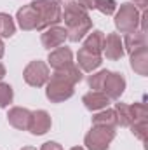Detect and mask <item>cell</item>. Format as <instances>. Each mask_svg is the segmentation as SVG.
Returning <instances> with one entry per match:
<instances>
[{
    "label": "cell",
    "mask_w": 148,
    "mask_h": 150,
    "mask_svg": "<svg viewBox=\"0 0 148 150\" xmlns=\"http://www.w3.org/2000/svg\"><path fill=\"white\" fill-rule=\"evenodd\" d=\"M82 80V70L75 65H70L63 70H54L52 77L47 80L45 94L52 103H61L73 96V87Z\"/></svg>",
    "instance_id": "cell-1"
},
{
    "label": "cell",
    "mask_w": 148,
    "mask_h": 150,
    "mask_svg": "<svg viewBox=\"0 0 148 150\" xmlns=\"http://www.w3.org/2000/svg\"><path fill=\"white\" fill-rule=\"evenodd\" d=\"M61 19H65L68 40H72V42L82 40L92 28V21H91L87 11L84 7H80L77 2H70L65 5V12H63Z\"/></svg>",
    "instance_id": "cell-2"
},
{
    "label": "cell",
    "mask_w": 148,
    "mask_h": 150,
    "mask_svg": "<svg viewBox=\"0 0 148 150\" xmlns=\"http://www.w3.org/2000/svg\"><path fill=\"white\" fill-rule=\"evenodd\" d=\"M32 4L38 16V30H45L61 21L63 18L61 0H37Z\"/></svg>",
    "instance_id": "cell-3"
},
{
    "label": "cell",
    "mask_w": 148,
    "mask_h": 150,
    "mask_svg": "<svg viewBox=\"0 0 148 150\" xmlns=\"http://www.w3.org/2000/svg\"><path fill=\"white\" fill-rule=\"evenodd\" d=\"M115 138V127L110 126H92V129L85 134L84 142L89 150H108Z\"/></svg>",
    "instance_id": "cell-4"
},
{
    "label": "cell",
    "mask_w": 148,
    "mask_h": 150,
    "mask_svg": "<svg viewBox=\"0 0 148 150\" xmlns=\"http://www.w3.org/2000/svg\"><path fill=\"white\" fill-rule=\"evenodd\" d=\"M140 25V11L134 7V4H122L118 12L115 14V26L122 33L136 32Z\"/></svg>",
    "instance_id": "cell-5"
},
{
    "label": "cell",
    "mask_w": 148,
    "mask_h": 150,
    "mask_svg": "<svg viewBox=\"0 0 148 150\" xmlns=\"http://www.w3.org/2000/svg\"><path fill=\"white\" fill-rule=\"evenodd\" d=\"M23 77H25V82L32 87H42L49 79H51V74H49V68L44 61H32L26 65L25 72H23Z\"/></svg>",
    "instance_id": "cell-6"
},
{
    "label": "cell",
    "mask_w": 148,
    "mask_h": 150,
    "mask_svg": "<svg viewBox=\"0 0 148 150\" xmlns=\"http://www.w3.org/2000/svg\"><path fill=\"white\" fill-rule=\"evenodd\" d=\"M68 38V33H66V28L65 26H49L44 30L42 33V45L45 49H54V47H61L65 44V40Z\"/></svg>",
    "instance_id": "cell-7"
},
{
    "label": "cell",
    "mask_w": 148,
    "mask_h": 150,
    "mask_svg": "<svg viewBox=\"0 0 148 150\" xmlns=\"http://www.w3.org/2000/svg\"><path fill=\"white\" fill-rule=\"evenodd\" d=\"M124 89H125V79L120 74H117V72H110L108 77H106V80H105V84H103L101 91L110 100H118L122 96Z\"/></svg>",
    "instance_id": "cell-8"
},
{
    "label": "cell",
    "mask_w": 148,
    "mask_h": 150,
    "mask_svg": "<svg viewBox=\"0 0 148 150\" xmlns=\"http://www.w3.org/2000/svg\"><path fill=\"white\" fill-rule=\"evenodd\" d=\"M51 129V117L45 110H37V112H32V119H30V126H28V131L32 134H45L47 131Z\"/></svg>",
    "instance_id": "cell-9"
},
{
    "label": "cell",
    "mask_w": 148,
    "mask_h": 150,
    "mask_svg": "<svg viewBox=\"0 0 148 150\" xmlns=\"http://www.w3.org/2000/svg\"><path fill=\"white\" fill-rule=\"evenodd\" d=\"M30 119H32V112L28 108H21V107H14L7 113L9 124L14 126L16 129H21V131H28Z\"/></svg>",
    "instance_id": "cell-10"
},
{
    "label": "cell",
    "mask_w": 148,
    "mask_h": 150,
    "mask_svg": "<svg viewBox=\"0 0 148 150\" xmlns=\"http://www.w3.org/2000/svg\"><path fill=\"white\" fill-rule=\"evenodd\" d=\"M18 23L23 30H38V16L33 4H28L18 11Z\"/></svg>",
    "instance_id": "cell-11"
},
{
    "label": "cell",
    "mask_w": 148,
    "mask_h": 150,
    "mask_svg": "<svg viewBox=\"0 0 148 150\" xmlns=\"http://www.w3.org/2000/svg\"><path fill=\"white\" fill-rule=\"evenodd\" d=\"M103 52L106 54L108 59H120L124 56V52H125L124 51V42H122L120 35H117V33L106 35L105 44H103Z\"/></svg>",
    "instance_id": "cell-12"
},
{
    "label": "cell",
    "mask_w": 148,
    "mask_h": 150,
    "mask_svg": "<svg viewBox=\"0 0 148 150\" xmlns=\"http://www.w3.org/2000/svg\"><path fill=\"white\" fill-rule=\"evenodd\" d=\"M49 65L54 70H63L70 65H73V54L68 47H58L49 54Z\"/></svg>",
    "instance_id": "cell-13"
},
{
    "label": "cell",
    "mask_w": 148,
    "mask_h": 150,
    "mask_svg": "<svg viewBox=\"0 0 148 150\" xmlns=\"http://www.w3.org/2000/svg\"><path fill=\"white\" fill-rule=\"evenodd\" d=\"M84 105L87 110H101V108H106L108 103H110V98L103 93V91H91L87 93L84 98H82Z\"/></svg>",
    "instance_id": "cell-14"
},
{
    "label": "cell",
    "mask_w": 148,
    "mask_h": 150,
    "mask_svg": "<svg viewBox=\"0 0 148 150\" xmlns=\"http://www.w3.org/2000/svg\"><path fill=\"white\" fill-rule=\"evenodd\" d=\"M77 63H78L80 70H84V72H94L101 65V56L92 54V52H89L85 49H80L78 54H77Z\"/></svg>",
    "instance_id": "cell-15"
},
{
    "label": "cell",
    "mask_w": 148,
    "mask_h": 150,
    "mask_svg": "<svg viewBox=\"0 0 148 150\" xmlns=\"http://www.w3.org/2000/svg\"><path fill=\"white\" fill-rule=\"evenodd\" d=\"M122 42H124V51L132 54V52L141 51V49L147 47V33H143V32H131V33L125 35V38Z\"/></svg>",
    "instance_id": "cell-16"
},
{
    "label": "cell",
    "mask_w": 148,
    "mask_h": 150,
    "mask_svg": "<svg viewBox=\"0 0 148 150\" xmlns=\"http://www.w3.org/2000/svg\"><path fill=\"white\" fill-rule=\"evenodd\" d=\"M103 44H105V35H103L99 30H96V32L89 33V37L84 40L82 49H85V51H89V52H92V54L101 56V52H103Z\"/></svg>",
    "instance_id": "cell-17"
},
{
    "label": "cell",
    "mask_w": 148,
    "mask_h": 150,
    "mask_svg": "<svg viewBox=\"0 0 148 150\" xmlns=\"http://www.w3.org/2000/svg\"><path fill=\"white\" fill-rule=\"evenodd\" d=\"M131 67L138 75L145 77L148 74V49L147 47L131 54Z\"/></svg>",
    "instance_id": "cell-18"
},
{
    "label": "cell",
    "mask_w": 148,
    "mask_h": 150,
    "mask_svg": "<svg viewBox=\"0 0 148 150\" xmlns=\"http://www.w3.org/2000/svg\"><path fill=\"white\" fill-rule=\"evenodd\" d=\"M92 126H110V127H115L117 126V115H115V110H103V112L96 113L92 117Z\"/></svg>",
    "instance_id": "cell-19"
},
{
    "label": "cell",
    "mask_w": 148,
    "mask_h": 150,
    "mask_svg": "<svg viewBox=\"0 0 148 150\" xmlns=\"http://www.w3.org/2000/svg\"><path fill=\"white\" fill-rule=\"evenodd\" d=\"M115 115H117V124L118 126H131V122H132V108H131V105L117 103Z\"/></svg>",
    "instance_id": "cell-20"
},
{
    "label": "cell",
    "mask_w": 148,
    "mask_h": 150,
    "mask_svg": "<svg viewBox=\"0 0 148 150\" xmlns=\"http://www.w3.org/2000/svg\"><path fill=\"white\" fill-rule=\"evenodd\" d=\"M16 32V25L12 18L5 12H0V37H12Z\"/></svg>",
    "instance_id": "cell-21"
},
{
    "label": "cell",
    "mask_w": 148,
    "mask_h": 150,
    "mask_svg": "<svg viewBox=\"0 0 148 150\" xmlns=\"http://www.w3.org/2000/svg\"><path fill=\"white\" fill-rule=\"evenodd\" d=\"M108 70H101V72H98V74H92L89 75V79H87V82H89V87L92 89V91H101L103 89V84H105V80H106V77H108Z\"/></svg>",
    "instance_id": "cell-22"
},
{
    "label": "cell",
    "mask_w": 148,
    "mask_h": 150,
    "mask_svg": "<svg viewBox=\"0 0 148 150\" xmlns=\"http://www.w3.org/2000/svg\"><path fill=\"white\" fill-rule=\"evenodd\" d=\"M12 98H14L12 87L9 84L0 82V108H5L9 103H12Z\"/></svg>",
    "instance_id": "cell-23"
},
{
    "label": "cell",
    "mask_w": 148,
    "mask_h": 150,
    "mask_svg": "<svg viewBox=\"0 0 148 150\" xmlns=\"http://www.w3.org/2000/svg\"><path fill=\"white\" fill-rule=\"evenodd\" d=\"M96 9H98L99 12L110 16V14L115 12V9H117V2H115V0H98Z\"/></svg>",
    "instance_id": "cell-24"
},
{
    "label": "cell",
    "mask_w": 148,
    "mask_h": 150,
    "mask_svg": "<svg viewBox=\"0 0 148 150\" xmlns=\"http://www.w3.org/2000/svg\"><path fill=\"white\" fill-rule=\"evenodd\" d=\"M80 7H84L85 11H89V9H96V4H98V0H78L77 2Z\"/></svg>",
    "instance_id": "cell-25"
},
{
    "label": "cell",
    "mask_w": 148,
    "mask_h": 150,
    "mask_svg": "<svg viewBox=\"0 0 148 150\" xmlns=\"http://www.w3.org/2000/svg\"><path fill=\"white\" fill-rule=\"evenodd\" d=\"M40 150H63V147H61L59 143H56V142H47V143L42 145Z\"/></svg>",
    "instance_id": "cell-26"
},
{
    "label": "cell",
    "mask_w": 148,
    "mask_h": 150,
    "mask_svg": "<svg viewBox=\"0 0 148 150\" xmlns=\"http://www.w3.org/2000/svg\"><path fill=\"white\" fill-rule=\"evenodd\" d=\"M147 5H148V0H134V7L138 11H147Z\"/></svg>",
    "instance_id": "cell-27"
},
{
    "label": "cell",
    "mask_w": 148,
    "mask_h": 150,
    "mask_svg": "<svg viewBox=\"0 0 148 150\" xmlns=\"http://www.w3.org/2000/svg\"><path fill=\"white\" fill-rule=\"evenodd\" d=\"M4 77H5V67H4V65L0 63V80H2Z\"/></svg>",
    "instance_id": "cell-28"
},
{
    "label": "cell",
    "mask_w": 148,
    "mask_h": 150,
    "mask_svg": "<svg viewBox=\"0 0 148 150\" xmlns=\"http://www.w3.org/2000/svg\"><path fill=\"white\" fill-rule=\"evenodd\" d=\"M4 56V42H2V38H0V58Z\"/></svg>",
    "instance_id": "cell-29"
},
{
    "label": "cell",
    "mask_w": 148,
    "mask_h": 150,
    "mask_svg": "<svg viewBox=\"0 0 148 150\" xmlns=\"http://www.w3.org/2000/svg\"><path fill=\"white\" fill-rule=\"evenodd\" d=\"M21 150H37V149H33V147H25V149H21Z\"/></svg>",
    "instance_id": "cell-30"
},
{
    "label": "cell",
    "mask_w": 148,
    "mask_h": 150,
    "mask_svg": "<svg viewBox=\"0 0 148 150\" xmlns=\"http://www.w3.org/2000/svg\"><path fill=\"white\" fill-rule=\"evenodd\" d=\"M70 150H84L82 147H73V149H70Z\"/></svg>",
    "instance_id": "cell-31"
}]
</instances>
